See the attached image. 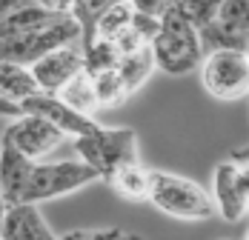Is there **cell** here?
I'll return each instance as SVG.
<instances>
[{"label": "cell", "mask_w": 249, "mask_h": 240, "mask_svg": "<svg viewBox=\"0 0 249 240\" xmlns=\"http://www.w3.org/2000/svg\"><path fill=\"white\" fill-rule=\"evenodd\" d=\"M152 49H155L158 69L166 74H189L203 63V54H206L200 29L186 17L180 3H175L160 17V32L152 40Z\"/></svg>", "instance_id": "1"}, {"label": "cell", "mask_w": 249, "mask_h": 240, "mask_svg": "<svg viewBox=\"0 0 249 240\" xmlns=\"http://www.w3.org/2000/svg\"><path fill=\"white\" fill-rule=\"evenodd\" d=\"M149 200L178 220H209L218 215L215 194H209L200 183L180 177L172 171H152V194Z\"/></svg>", "instance_id": "2"}, {"label": "cell", "mask_w": 249, "mask_h": 240, "mask_svg": "<svg viewBox=\"0 0 249 240\" xmlns=\"http://www.w3.org/2000/svg\"><path fill=\"white\" fill-rule=\"evenodd\" d=\"M69 43H83V29L72 12H63L46 26L18 32V34H3V60L32 66L43 54H49L60 46H69Z\"/></svg>", "instance_id": "3"}, {"label": "cell", "mask_w": 249, "mask_h": 240, "mask_svg": "<svg viewBox=\"0 0 249 240\" xmlns=\"http://www.w3.org/2000/svg\"><path fill=\"white\" fill-rule=\"evenodd\" d=\"M75 152L77 157H83L86 163L98 169L103 180H109V174L115 169L138 160V135L129 126H121V129L100 126L92 135L75 137Z\"/></svg>", "instance_id": "4"}, {"label": "cell", "mask_w": 249, "mask_h": 240, "mask_svg": "<svg viewBox=\"0 0 249 240\" xmlns=\"http://www.w3.org/2000/svg\"><path fill=\"white\" fill-rule=\"evenodd\" d=\"M95 180H103L100 171L92 163H86L83 157L77 160H57V163H37L32 171V180L26 186L23 200L29 203H43L54 200L63 194H72Z\"/></svg>", "instance_id": "5"}, {"label": "cell", "mask_w": 249, "mask_h": 240, "mask_svg": "<svg viewBox=\"0 0 249 240\" xmlns=\"http://www.w3.org/2000/svg\"><path fill=\"white\" fill-rule=\"evenodd\" d=\"M203 89L218 100H238L249 95V51L215 49L203 54L200 63Z\"/></svg>", "instance_id": "6"}, {"label": "cell", "mask_w": 249, "mask_h": 240, "mask_svg": "<svg viewBox=\"0 0 249 240\" xmlns=\"http://www.w3.org/2000/svg\"><path fill=\"white\" fill-rule=\"evenodd\" d=\"M206 51L215 49H241L249 51V0H224L212 23L200 29Z\"/></svg>", "instance_id": "7"}, {"label": "cell", "mask_w": 249, "mask_h": 240, "mask_svg": "<svg viewBox=\"0 0 249 240\" xmlns=\"http://www.w3.org/2000/svg\"><path fill=\"white\" fill-rule=\"evenodd\" d=\"M63 137H66V132L57 129L52 120L40 118V115H29V112L20 115V118H15L6 126V132H3V143L18 146L20 152H26L35 160H40L49 152H54L57 146L63 143Z\"/></svg>", "instance_id": "8"}, {"label": "cell", "mask_w": 249, "mask_h": 240, "mask_svg": "<svg viewBox=\"0 0 249 240\" xmlns=\"http://www.w3.org/2000/svg\"><path fill=\"white\" fill-rule=\"evenodd\" d=\"M20 109H23V115L29 112V115H40V118L52 120L69 137H83V135H92V132L100 129V123L92 115H83V112L72 109L63 97L54 95V92H37V95L26 97L20 103Z\"/></svg>", "instance_id": "9"}, {"label": "cell", "mask_w": 249, "mask_h": 240, "mask_svg": "<svg viewBox=\"0 0 249 240\" xmlns=\"http://www.w3.org/2000/svg\"><path fill=\"white\" fill-rule=\"evenodd\" d=\"M86 69L83 66V43H69V46H60L43 54L37 63H32V72L37 77L40 89L43 92H60L75 74H80Z\"/></svg>", "instance_id": "10"}, {"label": "cell", "mask_w": 249, "mask_h": 240, "mask_svg": "<svg viewBox=\"0 0 249 240\" xmlns=\"http://www.w3.org/2000/svg\"><path fill=\"white\" fill-rule=\"evenodd\" d=\"M212 194H215V203H218V215L235 223L247 215V203L249 197L241 189V180H238V160H224L215 166L212 174Z\"/></svg>", "instance_id": "11"}, {"label": "cell", "mask_w": 249, "mask_h": 240, "mask_svg": "<svg viewBox=\"0 0 249 240\" xmlns=\"http://www.w3.org/2000/svg\"><path fill=\"white\" fill-rule=\"evenodd\" d=\"M3 240H54L46 217L40 215L37 203H6L3 212Z\"/></svg>", "instance_id": "12"}, {"label": "cell", "mask_w": 249, "mask_h": 240, "mask_svg": "<svg viewBox=\"0 0 249 240\" xmlns=\"http://www.w3.org/2000/svg\"><path fill=\"white\" fill-rule=\"evenodd\" d=\"M35 166H37L35 157H29L18 146L3 143V203H20L23 200Z\"/></svg>", "instance_id": "13"}, {"label": "cell", "mask_w": 249, "mask_h": 240, "mask_svg": "<svg viewBox=\"0 0 249 240\" xmlns=\"http://www.w3.org/2000/svg\"><path fill=\"white\" fill-rule=\"evenodd\" d=\"M0 92L3 100H12V103H23L26 97L43 92L37 77L32 72V66L26 63H15V60H3L0 66Z\"/></svg>", "instance_id": "14"}, {"label": "cell", "mask_w": 249, "mask_h": 240, "mask_svg": "<svg viewBox=\"0 0 249 240\" xmlns=\"http://www.w3.org/2000/svg\"><path fill=\"white\" fill-rule=\"evenodd\" d=\"M124 200H149L152 194V171L143 169L138 160L135 163H124L121 169H115L106 180Z\"/></svg>", "instance_id": "15"}, {"label": "cell", "mask_w": 249, "mask_h": 240, "mask_svg": "<svg viewBox=\"0 0 249 240\" xmlns=\"http://www.w3.org/2000/svg\"><path fill=\"white\" fill-rule=\"evenodd\" d=\"M158 69V60H155V49L152 43L146 46L135 49V51H129L121 57V63H118V72L124 74L126 86H129V92H138L146 80H149V74Z\"/></svg>", "instance_id": "16"}, {"label": "cell", "mask_w": 249, "mask_h": 240, "mask_svg": "<svg viewBox=\"0 0 249 240\" xmlns=\"http://www.w3.org/2000/svg\"><path fill=\"white\" fill-rule=\"evenodd\" d=\"M57 95L63 97L72 109H77V112H83V115H95L100 109V100H98V92H95V77L92 74L83 72L75 74Z\"/></svg>", "instance_id": "17"}, {"label": "cell", "mask_w": 249, "mask_h": 240, "mask_svg": "<svg viewBox=\"0 0 249 240\" xmlns=\"http://www.w3.org/2000/svg\"><path fill=\"white\" fill-rule=\"evenodd\" d=\"M121 49L115 40H106V37H95L92 43L83 46V66L89 74H100L109 72V69H118L121 63Z\"/></svg>", "instance_id": "18"}, {"label": "cell", "mask_w": 249, "mask_h": 240, "mask_svg": "<svg viewBox=\"0 0 249 240\" xmlns=\"http://www.w3.org/2000/svg\"><path fill=\"white\" fill-rule=\"evenodd\" d=\"M118 3H124V0H75L72 3V15L83 29V46L98 37V20Z\"/></svg>", "instance_id": "19"}, {"label": "cell", "mask_w": 249, "mask_h": 240, "mask_svg": "<svg viewBox=\"0 0 249 240\" xmlns=\"http://www.w3.org/2000/svg\"><path fill=\"white\" fill-rule=\"evenodd\" d=\"M92 77H95V92H98L100 106H106V109L121 106L126 97L132 95V92H129V86H126V80H124V74L118 72V69L92 74Z\"/></svg>", "instance_id": "20"}, {"label": "cell", "mask_w": 249, "mask_h": 240, "mask_svg": "<svg viewBox=\"0 0 249 240\" xmlns=\"http://www.w3.org/2000/svg\"><path fill=\"white\" fill-rule=\"evenodd\" d=\"M132 17H135V6L124 0L118 6H112L103 17L98 20V37H106V40H118L126 29L132 26Z\"/></svg>", "instance_id": "21"}, {"label": "cell", "mask_w": 249, "mask_h": 240, "mask_svg": "<svg viewBox=\"0 0 249 240\" xmlns=\"http://www.w3.org/2000/svg\"><path fill=\"white\" fill-rule=\"evenodd\" d=\"M178 3H180V9L186 12V17L198 26V29H203L206 23H212V20L218 17L224 0H178Z\"/></svg>", "instance_id": "22"}, {"label": "cell", "mask_w": 249, "mask_h": 240, "mask_svg": "<svg viewBox=\"0 0 249 240\" xmlns=\"http://www.w3.org/2000/svg\"><path fill=\"white\" fill-rule=\"evenodd\" d=\"M132 29H135L146 43H152V40L158 37V32H160V17H155V15H146V12H138V9H135Z\"/></svg>", "instance_id": "23"}, {"label": "cell", "mask_w": 249, "mask_h": 240, "mask_svg": "<svg viewBox=\"0 0 249 240\" xmlns=\"http://www.w3.org/2000/svg\"><path fill=\"white\" fill-rule=\"evenodd\" d=\"M86 238H95V240L129 238V232H124V229H72V232L63 235V240H86Z\"/></svg>", "instance_id": "24"}, {"label": "cell", "mask_w": 249, "mask_h": 240, "mask_svg": "<svg viewBox=\"0 0 249 240\" xmlns=\"http://www.w3.org/2000/svg\"><path fill=\"white\" fill-rule=\"evenodd\" d=\"M129 3H132L138 12H146V15H155V17H163L178 0H129Z\"/></svg>", "instance_id": "25"}, {"label": "cell", "mask_w": 249, "mask_h": 240, "mask_svg": "<svg viewBox=\"0 0 249 240\" xmlns=\"http://www.w3.org/2000/svg\"><path fill=\"white\" fill-rule=\"evenodd\" d=\"M35 3L46 6L52 12H72V3H75V0H35Z\"/></svg>", "instance_id": "26"}, {"label": "cell", "mask_w": 249, "mask_h": 240, "mask_svg": "<svg viewBox=\"0 0 249 240\" xmlns=\"http://www.w3.org/2000/svg\"><path fill=\"white\" fill-rule=\"evenodd\" d=\"M29 3H35V0H3V15H9V12H18V9H23Z\"/></svg>", "instance_id": "27"}, {"label": "cell", "mask_w": 249, "mask_h": 240, "mask_svg": "<svg viewBox=\"0 0 249 240\" xmlns=\"http://www.w3.org/2000/svg\"><path fill=\"white\" fill-rule=\"evenodd\" d=\"M247 215H249V203H247Z\"/></svg>", "instance_id": "28"}, {"label": "cell", "mask_w": 249, "mask_h": 240, "mask_svg": "<svg viewBox=\"0 0 249 240\" xmlns=\"http://www.w3.org/2000/svg\"><path fill=\"white\" fill-rule=\"evenodd\" d=\"M247 238H249V232H247Z\"/></svg>", "instance_id": "29"}]
</instances>
